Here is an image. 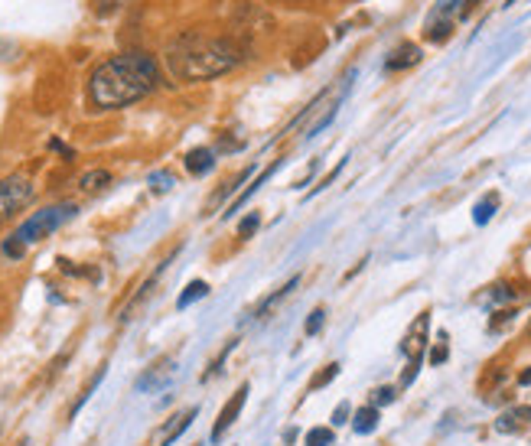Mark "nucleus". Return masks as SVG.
I'll return each mask as SVG.
<instances>
[{
    "label": "nucleus",
    "mask_w": 531,
    "mask_h": 446,
    "mask_svg": "<svg viewBox=\"0 0 531 446\" xmlns=\"http://www.w3.org/2000/svg\"><path fill=\"white\" fill-rule=\"evenodd\" d=\"M160 85V66L151 52H118L88 75V105L95 111H118L147 98Z\"/></svg>",
    "instance_id": "f257e3e1"
},
{
    "label": "nucleus",
    "mask_w": 531,
    "mask_h": 446,
    "mask_svg": "<svg viewBox=\"0 0 531 446\" xmlns=\"http://www.w3.org/2000/svg\"><path fill=\"white\" fill-rule=\"evenodd\" d=\"M245 59V46L231 36H209L199 30H186L167 46L163 62L176 82H206L231 72Z\"/></svg>",
    "instance_id": "f03ea898"
},
{
    "label": "nucleus",
    "mask_w": 531,
    "mask_h": 446,
    "mask_svg": "<svg viewBox=\"0 0 531 446\" xmlns=\"http://www.w3.org/2000/svg\"><path fill=\"white\" fill-rule=\"evenodd\" d=\"M75 215H79V206H75V202H56V206H46L43 212H36V215L26 218L20 229H17L10 238L3 241V254H7L10 261H20L23 254H26V248H30V245H36V241H43V238H49L52 231L62 229V225H66V222H72Z\"/></svg>",
    "instance_id": "7ed1b4c3"
},
{
    "label": "nucleus",
    "mask_w": 531,
    "mask_h": 446,
    "mask_svg": "<svg viewBox=\"0 0 531 446\" xmlns=\"http://www.w3.org/2000/svg\"><path fill=\"white\" fill-rule=\"evenodd\" d=\"M33 196H36V186H33L30 176L10 173V176L0 179V225L10 222L17 212H23L33 202Z\"/></svg>",
    "instance_id": "20e7f679"
},
{
    "label": "nucleus",
    "mask_w": 531,
    "mask_h": 446,
    "mask_svg": "<svg viewBox=\"0 0 531 446\" xmlns=\"http://www.w3.org/2000/svg\"><path fill=\"white\" fill-rule=\"evenodd\" d=\"M463 10H470V0H437V7L424 23V36L431 43H443L453 33V17Z\"/></svg>",
    "instance_id": "39448f33"
},
{
    "label": "nucleus",
    "mask_w": 531,
    "mask_h": 446,
    "mask_svg": "<svg viewBox=\"0 0 531 446\" xmlns=\"http://www.w3.org/2000/svg\"><path fill=\"white\" fill-rule=\"evenodd\" d=\"M248 381H245V385H238L235 387V394L229 397V401H225V407H222L219 410V417H215V424H212V443H219L222 436H225V430H229L231 424H235V420H238V414H241V407H245V401H248Z\"/></svg>",
    "instance_id": "423d86ee"
},
{
    "label": "nucleus",
    "mask_w": 531,
    "mask_h": 446,
    "mask_svg": "<svg viewBox=\"0 0 531 446\" xmlns=\"http://www.w3.org/2000/svg\"><path fill=\"white\" fill-rule=\"evenodd\" d=\"M427 329H431V313H421V316L411 323V329L404 332L401 352L408 358H424V348H427Z\"/></svg>",
    "instance_id": "0eeeda50"
},
{
    "label": "nucleus",
    "mask_w": 531,
    "mask_h": 446,
    "mask_svg": "<svg viewBox=\"0 0 531 446\" xmlns=\"http://www.w3.org/2000/svg\"><path fill=\"white\" fill-rule=\"evenodd\" d=\"M176 375V362L173 358H163V362H157L153 368H147V375L137 378V391H160V387H167V381Z\"/></svg>",
    "instance_id": "6e6552de"
},
{
    "label": "nucleus",
    "mask_w": 531,
    "mask_h": 446,
    "mask_svg": "<svg viewBox=\"0 0 531 446\" xmlns=\"http://www.w3.org/2000/svg\"><path fill=\"white\" fill-rule=\"evenodd\" d=\"M531 424V407L528 404H515L509 410H502L495 417V433H521Z\"/></svg>",
    "instance_id": "1a4fd4ad"
},
{
    "label": "nucleus",
    "mask_w": 531,
    "mask_h": 446,
    "mask_svg": "<svg viewBox=\"0 0 531 446\" xmlns=\"http://www.w3.org/2000/svg\"><path fill=\"white\" fill-rule=\"evenodd\" d=\"M421 62V49L414 46V43H401V46H394L391 56L385 59V69L388 72H401V69H411Z\"/></svg>",
    "instance_id": "9d476101"
},
{
    "label": "nucleus",
    "mask_w": 531,
    "mask_h": 446,
    "mask_svg": "<svg viewBox=\"0 0 531 446\" xmlns=\"http://www.w3.org/2000/svg\"><path fill=\"white\" fill-rule=\"evenodd\" d=\"M297 284H300V274H293V277L287 280L284 287H277V290H274V293H271V297H264V300H261V303H258V309H254V319H268V316H271V309L277 307V303H284V300L291 297L293 290H297Z\"/></svg>",
    "instance_id": "9b49d317"
},
{
    "label": "nucleus",
    "mask_w": 531,
    "mask_h": 446,
    "mask_svg": "<svg viewBox=\"0 0 531 446\" xmlns=\"http://www.w3.org/2000/svg\"><path fill=\"white\" fill-rule=\"evenodd\" d=\"M196 414H199V407H186L183 414L173 417V424L167 426V430H163V436H160V446H173V443H176V440L190 430V424L196 420Z\"/></svg>",
    "instance_id": "f8f14e48"
},
{
    "label": "nucleus",
    "mask_w": 531,
    "mask_h": 446,
    "mask_svg": "<svg viewBox=\"0 0 531 446\" xmlns=\"http://www.w3.org/2000/svg\"><path fill=\"white\" fill-rule=\"evenodd\" d=\"M186 169H190L192 176H206L215 169V150L212 147H196L186 153Z\"/></svg>",
    "instance_id": "ddd939ff"
},
{
    "label": "nucleus",
    "mask_w": 531,
    "mask_h": 446,
    "mask_svg": "<svg viewBox=\"0 0 531 446\" xmlns=\"http://www.w3.org/2000/svg\"><path fill=\"white\" fill-rule=\"evenodd\" d=\"M378 420H381L378 407L365 404V407H359V410L352 414V430H355L359 436H369V433H375V430H378Z\"/></svg>",
    "instance_id": "4468645a"
},
{
    "label": "nucleus",
    "mask_w": 531,
    "mask_h": 446,
    "mask_svg": "<svg viewBox=\"0 0 531 446\" xmlns=\"http://www.w3.org/2000/svg\"><path fill=\"white\" fill-rule=\"evenodd\" d=\"M277 167H281V163H274V167H268V169H264V173H261V176H258V179H254V183H251V186H248V189H245V192H241V196H238V199H235V202H231V206H229V208H225V218H229V215H235V212H238V208H241V206H245V202H248V199H251V196H254V192H258V189H261V186H264V183H268V179H271V173H277Z\"/></svg>",
    "instance_id": "2eb2a0df"
},
{
    "label": "nucleus",
    "mask_w": 531,
    "mask_h": 446,
    "mask_svg": "<svg viewBox=\"0 0 531 446\" xmlns=\"http://www.w3.org/2000/svg\"><path fill=\"white\" fill-rule=\"evenodd\" d=\"M495 208H499V192H486V196L476 202V208H472V222H476V225H486V222L495 215Z\"/></svg>",
    "instance_id": "dca6fc26"
},
{
    "label": "nucleus",
    "mask_w": 531,
    "mask_h": 446,
    "mask_svg": "<svg viewBox=\"0 0 531 446\" xmlns=\"http://www.w3.org/2000/svg\"><path fill=\"white\" fill-rule=\"evenodd\" d=\"M202 297H209V284H206V280H190V284H186V290L180 293V300H176V309L192 307V303H196V300H202Z\"/></svg>",
    "instance_id": "f3484780"
},
{
    "label": "nucleus",
    "mask_w": 531,
    "mask_h": 446,
    "mask_svg": "<svg viewBox=\"0 0 531 446\" xmlns=\"http://www.w3.org/2000/svg\"><path fill=\"white\" fill-rule=\"evenodd\" d=\"M79 186L85 189V192H101L105 186H111V173L108 169H88V173H82Z\"/></svg>",
    "instance_id": "a211bd4d"
},
{
    "label": "nucleus",
    "mask_w": 531,
    "mask_h": 446,
    "mask_svg": "<svg viewBox=\"0 0 531 446\" xmlns=\"http://www.w3.org/2000/svg\"><path fill=\"white\" fill-rule=\"evenodd\" d=\"M336 375H339V362H330V365H323L320 371L310 378L307 391H310V394H313V391H323L326 385H332V381H336Z\"/></svg>",
    "instance_id": "6ab92c4d"
},
{
    "label": "nucleus",
    "mask_w": 531,
    "mask_h": 446,
    "mask_svg": "<svg viewBox=\"0 0 531 446\" xmlns=\"http://www.w3.org/2000/svg\"><path fill=\"white\" fill-rule=\"evenodd\" d=\"M336 436H332L330 426H310L307 436H303V446H332Z\"/></svg>",
    "instance_id": "aec40b11"
},
{
    "label": "nucleus",
    "mask_w": 531,
    "mask_h": 446,
    "mask_svg": "<svg viewBox=\"0 0 531 446\" xmlns=\"http://www.w3.org/2000/svg\"><path fill=\"white\" fill-rule=\"evenodd\" d=\"M235 346H238V342H235V339H231V342H225V348H222L219 355L212 358L209 362V371H206V375H202V381H209V378H215L222 371V365H225V358L231 355V352H235Z\"/></svg>",
    "instance_id": "412c9836"
},
{
    "label": "nucleus",
    "mask_w": 531,
    "mask_h": 446,
    "mask_svg": "<svg viewBox=\"0 0 531 446\" xmlns=\"http://www.w3.org/2000/svg\"><path fill=\"white\" fill-rule=\"evenodd\" d=\"M326 98H330V91H326V95H320V98L313 101L310 108H307V114H316V111L323 108V101H326ZM332 114H336V108H330V111H326V114H323L320 121H316V124H313V130H310V137H313V134H316V130H323V128H326V124H330V121H332Z\"/></svg>",
    "instance_id": "4be33fe9"
},
{
    "label": "nucleus",
    "mask_w": 531,
    "mask_h": 446,
    "mask_svg": "<svg viewBox=\"0 0 531 446\" xmlns=\"http://www.w3.org/2000/svg\"><path fill=\"white\" fill-rule=\"evenodd\" d=\"M511 323H515V309H495L489 319V332H502V329H509Z\"/></svg>",
    "instance_id": "5701e85b"
},
{
    "label": "nucleus",
    "mask_w": 531,
    "mask_h": 446,
    "mask_svg": "<svg viewBox=\"0 0 531 446\" xmlns=\"http://www.w3.org/2000/svg\"><path fill=\"white\" fill-rule=\"evenodd\" d=\"M101 378H105V368H98V371H95V378H91L88 385H85V391H82V394H79V401H75V404H72V417L79 414L82 407H85V401H88V397L95 394V387L101 385Z\"/></svg>",
    "instance_id": "b1692460"
},
{
    "label": "nucleus",
    "mask_w": 531,
    "mask_h": 446,
    "mask_svg": "<svg viewBox=\"0 0 531 446\" xmlns=\"http://www.w3.org/2000/svg\"><path fill=\"white\" fill-rule=\"evenodd\" d=\"M394 397H398V387H391V385H385V387H375L371 391V407H388V404H394Z\"/></svg>",
    "instance_id": "393cba45"
},
{
    "label": "nucleus",
    "mask_w": 531,
    "mask_h": 446,
    "mask_svg": "<svg viewBox=\"0 0 531 446\" xmlns=\"http://www.w3.org/2000/svg\"><path fill=\"white\" fill-rule=\"evenodd\" d=\"M323 323H326V309H323V307H316V309H313V313H310V316H307V323H303V336H316V332H320V329H323Z\"/></svg>",
    "instance_id": "a878e982"
},
{
    "label": "nucleus",
    "mask_w": 531,
    "mask_h": 446,
    "mask_svg": "<svg viewBox=\"0 0 531 446\" xmlns=\"http://www.w3.org/2000/svg\"><path fill=\"white\" fill-rule=\"evenodd\" d=\"M130 0H91V7L98 17H111V13H118L121 7H128Z\"/></svg>",
    "instance_id": "bb28decb"
},
{
    "label": "nucleus",
    "mask_w": 531,
    "mask_h": 446,
    "mask_svg": "<svg viewBox=\"0 0 531 446\" xmlns=\"http://www.w3.org/2000/svg\"><path fill=\"white\" fill-rule=\"evenodd\" d=\"M431 365L437 368V365H443V362H447V358H450V346H447V332H440V342H437V346L431 348Z\"/></svg>",
    "instance_id": "cd10ccee"
},
{
    "label": "nucleus",
    "mask_w": 531,
    "mask_h": 446,
    "mask_svg": "<svg viewBox=\"0 0 531 446\" xmlns=\"http://www.w3.org/2000/svg\"><path fill=\"white\" fill-rule=\"evenodd\" d=\"M489 300L492 303H511V300H515V290H511L509 284H495V287H489Z\"/></svg>",
    "instance_id": "c85d7f7f"
},
{
    "label": "nucleus",
    "mask_w": 531,
    "mask_h": 446,
    "mask_svg": "<svg viewBox=\"0 0 531 446\" xmlns=\"http://www.w3.org/2000/svg\"><path fill=\"white\" fill-rule=\"evenodd\" d=\"M151 186H153V192H170V189L176 186V179H173L170 173H163V169H160V173H153V176H151Z\"/></svg>",
    "instance_id": "c756f323"
},
{
    "label": "nucleus",
    "mask_w": 531,
    "mask_h": 446,
    "mask_svg": "<svg viewBox=\"0 0 531 446\" xmlns=\"http://www.w3.org/2000/svg\"><path fill=\"white\" fill-rule=\"evenodd\" d=\"M417 371H421V358H408V368L401 371V387H411L417 381Z\"/></svg>",
    "instance_id": "7c9ffc66"
},
{
    "label": "nucleus",
    "mask_w": 531,
    "mask_h": 446,
    "mask_svg": "<svg viewBox=\"0 0 531 446\" xmlns=\"http://www.w3.org/2000/svg\"><path fill=\"white\" fill-rule=\"evenodd\" d=\"M258 225H261V215H254V212H251L248 218H241L238 238H248V235H254V231H258Z\"/></svg>",
    "instance_id": "2f4dec72"
},
{
    "label": "nucleus",
    "mask_w": 531,
    "mask_h": 446,
    "mask_svg": "<svg viewBox=\"0 0 531 446\" xmlns=\"http://www.w3.org/2000/svg\"><path fill=\"white\" fill-rule=\"evenodd\" d=\"M349 414H352V404L349 401H342L336 410H332V426H342V424H349Z\"/></svg>",
    "instance_id": "473e14b6"
},
{
    "label": "nucleus",
    "mask_w": 531,
    "mask_h": 446,
    "mask_svg": "<svg viewBox=\"0 0 531 446\" xmlns=\"http://www.w3.org/2000/svg\"><path fill=\"white\" fill-rule=\"evenodd\" d=\"M531 385V365L528 368H525V371H521V375H518V387H528Z\"/></svg>",
    "instance_id": "72a5a7b5"
},
{
    "label": "nucleus",
    "mask_w": 531,
    "mask_h": 446,
    "mask_svg": "<svg viewBox=\"0 0 531 446\" xmlns=\"http://www.w3.org/2000/svg\"><path fill=\"white\" fill-rule=\"evenodd\" d=\"M17 446H30V440H20V443H17Z\"/></svg>",
    "instance_id": "f704fd0d"
}]
</instances>
